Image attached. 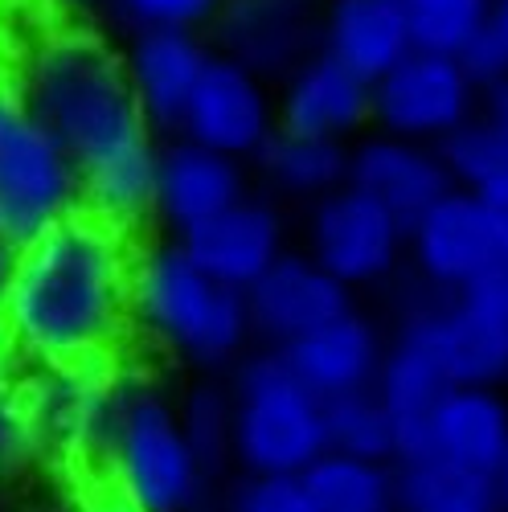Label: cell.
Listing matches in <instances>:
<instances>
[{"instance_id":"obj_1","label":"cell","mask_w":508,"mask_h":512,"mask_svg":"<svg viewBox=\"0 0 508 512\" xmlns=\"http://www.w3.org/2000/svg\"><path fill=\"white\" fill-rule=\"evenodd\" d=\"M17 91L66 156L82 213L127 234L148 226L160 140L127 82L123 54L87 29L50 33L29 54Z\"/></svg>"},{"instance_id":"obj_2","label":"cell","mask_w":508,"mask_h":512,"mask_svg":"<svg viewBox=\"0 0 508 512\" xmlns=\"http://www.w3.org/2000/svg\"><path fill=\"white\" fill-rule=\"evenodd\" d=\"M136 234L70 213L29 238L9 279L0 332L37 369L115 365L136 332Z\"/></svg>"},{"instance_id":"obj_3","label":"cell","mask_w":508,"mask_h":512,"mask_svg":"<svg viewBox=\"0 0 508 512\" xmlns=\"http://www.w3.org/2000/svg\"><path fill=\"white\" fill-rule=\"evenodd\" d=\"M136 328H144L160 349L209 373L234 369L254 345L246 295L197 271L173 238L140 246Z\"/></svg>"},{"instance_id":"obj_4","label":"cell","mask_w":508,"mask_h":512,"mask_svg":"<svg viewBox=\"0 0 508 512\" xmlns=\"http://www.w3.org/2000/svg\"><path fill=\"white\" fill-rule=\"evenodd\" d=\"M95 488L140 512H201L214 492L181 431L177 402L152 386H123Z\"/></svg>"},{"instance_id":"obj_5","label":"cell","mask_w":508,"mask_h":512,"mask_svg":"<svg viewBox=\"0 0 508 512\" xmlns=\"http://www.w3.org/2000/svg\"><path fill=\"white\" fill-rule=\"evenodd\" d=\"M230 406L238 476H304L328 451L324 402L275 349H250L234 365Z\"/></svg>"},{"instance_id":"obj_6","label":"cell","mask_w":508,"mask_h":512,"mask_svg":"<svg viewBox=\"0 0 508 512\" xmlns=\"http://www.w3.org/2000/svg\"><path fill=\"white\" fill-rule=\"evenodd\" d=\"M78 209L82 201L66 156L37 123L25 95L0 78V230L25 246Z\"/></svg>"},{"instance_id":"obj_7","label":"cell","mask_w":508,"mask_h":512,"mask_svg":"<svg viewBox=\"0 0 508 512\" xmlns=\"http://www.w3.org/2000/svg\"><path fill=\"white\" fill-rule=\"evenodd\" d=\"M508 271V267H504ZM504 271L472 283L468 291L435 295L402 316L451 386L500 390L508 381V291Z\"/></svg>"},{"instance_id":"obj_8","label":"cell","mask_w":508,"mask_h":512,"mask_svg":"<svg viewBox=\"0 0 508 512\" xmlns=\"http://www.w3.org/2000/svg\"><path fill=\"white\" fill-rule=\"evenodd\" d=\"M472 115H480V91L455 58L410 50L373 82V123L381 136L435 148Z\"/></svg>"},{"instance_id":"obj_9","label":"cell","mask_w":508,"mask_h":512,"mask_svg":"<svg viewBox=\"0 0 508 512\" xmlns=\"http://www.w3.org/2000/svg\"><path fill=\"white\" fill-rule=\"evenodd\" d=\"M406 230L369 193L341 185L312 201L308 213V259L349 291L390 279L402 263Z\"/></svg>"},{"instance_id":"obj_10","label":"cell","mask_w":508,"mask_h":512,"mask_svg":"<svg viewBox=\"0 0 508 512\" xmlns=\"http://www.w3.org/2000/svg\"><path fill=\"white\" fill-rule=\"evenodd\" d=\"M406 250L418 279L435 295L468 291L472 283L508 267V250L500 246L484 205L463 189H451L406 230Z\"/></svg>"},{"instance_id":"obj_11","label":"cell","mask_w":508,"mask_h":512,"mask_svg":"<svg viewBox=\"0 0 508 512\" xmlns=\"http://www.w3.org/2000/svg\"><path fill=\"white\" fill-rule=\"evenodd\" d=\"M275 132L279 119L267 82L222 54H209L185 107L181 136L230 160H254Z\"/></svg>"},{"instance_id":"obj_12","label":"cell","mask_w":508,"mask_h":512,"mask_svg":"<svg viewBox=\"0 0 508 512\" xmlns=\"http://www.w3.org/2000/svg\"><path fill=\"white\" fill-rule=\"evenodd\" d=\"M242 295H246L254 345L275 353L312 336L316 328L357 312L353 291L336 283L328 271H320L300 250H283L271 263V271Z\"/></svg>"},{"instance_id":"obj_13","label":"cell","mask_w":508,"mask_h":512,"mask_svg":"<svg viewBox=\"0 0 508 512\" xmlns=\"http://www.w3.org/2000/svg\"><path fill=\"white\" fill-rule=\"evenodd\" d=\"M173 242L197 271H205L209 279H218L222 287H234V291H250L287 250L283 213L271 201L250 197V193L238 205L214 213L209 222L185 230Z\"/></svg>"},{"instance_id":"obj_14","label":"cell","mask_w":508,"mask_h":512,"mask_svg":"<svg viewBox=\"0 0 508 512\" xmlns=\"http://www.w3.org/2000/svg\"><path fill=\"white\" fill-rule=\"evenodd\" d=\"M246 193L250 189L242 160L218 156L185 136L160 140L156 181H152V222H160L173 238L238 205Z\"/></svg>"},{"instance_id":"obj_15","label":"cell","mask_w":508,"mask_h":512,"mask_svg":"<svg viewBox=\"0 0 508 512\" xmlns=\"http://www.w3.org/2000/svg\"><path fill=\"white\" fill-rule=\"evenodd\" d=\"M275 119L279 132L349 144L365 123H373V87L332 54L316 50L283 78Z\"/></svg>"},{"instance_id":"obj_16","label":"cell","mask_w":508,"mask_h":512,"mask_svg":"<svg viewBox=\"0 0 508 512\" xmlns=\"http://www.w3.org/2000/svg\"><path fill=\"white\" fill-rule=\"evenodd\" d=\"M209 54L214 46H205V37L189 29H136L127 41L123 70L156 140L181 136L185 107Z\"/></svg>"},{"instance_id":"obj_17","label":"cell","mask_w":508,"mask_h":512,"mask_svg":"<svg viewBox=\"0 0 508 512\" xmlns=\"http://www.w3.org/2000/svg\"><path fill=\"white\" fill-rule=\"evenodd\" d=\"M214 29V54L246 66L259 78H287L308 54L320 50L308 0H222Z\"/></svg>"},{"instance_id":"obj_18","label":"cell","mask_w":508,"mask_h":512,"mask_svg":"<svg viewBox=\"0 0 508 512\" xmlns=\"http://www.w3.org/2000/svg\"><path fill=\"white\" fill-rule=\"evenodd\" d=\"M349 185L369 193L402 230H410L422 213L455 189L435 148L381 132L349 148Z\"/></svg>"},{"instance_id":"obj_19","label":"cell","mask_w":508,"mask_h":512,"mask_svg":"<svg viewBox=\"0 0 508 512\" xmlns=\"http://www.w3.org/2000/svg\"><path fill=\"white\" fill-rule=\"evenodd\" d=\"M279 357L320 402H332L345 394L373 390L381 357H386V340L361 312H349L279 349Z\"/></svg>"},{"instance_id":"obj_20","label":"cell","mask_w":508,"mask_h":512,"mask_svg":"<svg viewBox=\"0 0 508 512\" xmlns=\"http://www.w3.org/2000/svg\"><path fill=\"white\" fill-rule=\"evenodd\" d=\"M447 390H451V381L435 365L431 349L410 328L398 324V336L386 345V357H381V369L373 381V394L386 406L390 426H394L398 459H414L427 451V426Z\"/></svg>"},{"instance_id":"obj_21","label":"cell","mask_w":508,"mask_h":512,"mask_svg":"<svg viewBox=\"0 0 508 512\" xmlns=\"http://www.w3.org/2000/svg\"><path fill=\"white\" fill-rule=\"evenodd\" d=\"M468 472L500 476L508 455V398L484 386H451L431 414L427 451Z\"/></svg>"},{"instance_id":"obj_22","label":"cell","mask_w":508,"mask_h":512,"mask_svg":"<svg viewBox=\"0 0 508 512\" xmlns=\"http://www.w3.org/2000/svg\"><path fill=\"white\" fill-rule=\"evenodd\" d=\"M320 50L373 87L414 50L406 5L402 0H328L320 21Z\"/></svg>"},{"instance_id":"obj_23","label":"cell","mask_w":508,"mask_h":512,"mask_svg":"<svg viewBox=\"0 0 508 512\" xmlns=\"http://www.w3.org/2000/svg\"><path fill=\"white\" fill-rule=\"evenodd\" d=\"M398 512H508L496 476L468 472L435 455H414L394 463Z\"/></svg>"},{"instance_id":"obj_24","label":"cell","mask_w":508,"mask_h":512,"mask_svg":"<svg viewBox=\"0 0 508 512\" xmlns=\"http://www.w3.org/2000/svg\"><path fill=\"white\" fill-rule=\"evenodd\" d=\"M263 181L295 201H320L349 185V144L336 140H312V136H291L275 132L263 152L254 156Z\"/></svg>"},{"instance_id":"obj_25","label":"cell","mask_w":508,"mask_h":512,"mask_svg":"<svg viewBox=\"0 0 508 512\" xmlns=\"http://www.w3.org/2000/svg\"><path fill=\"white\" fill-rule=\"evenodd\" d=\"M312 512H398L394 463H369L324 451L300 476Z\"/></svg>"},{"instance_id":"obj_26","label":"cell","mask_w":508,"mask_h":512,"mask_svg":"<svg viewBox=\"0 0 508 512\" xmlns=\"http://www.w3.org/2000/svg\"><path fill=\"white\" fill-rule=\"evenodd\" d=\"M181 431L201 463L209 484H218L226 472H234V406L230 386L222 381H197V386L177 402Z\"/></svg>"},{"instance_id":"obj_27","label":"cell","mask_w":508,"mask_h":512,"mask_svg":"<svg viewBox=\"0 0 508 512\" xmlns=\"http://www.w3.org/2000/svg\"><path fill=\"white\" fill-rule=\"evenodd\" d=\"M324 435H328L332 455L369 459V463H394L398 459L390 414L377 402L373 390L324 402Z\"/></svg>"},{"instance_id":"obj_28","label":"cell","mask_w":508,"mask_h":512,"mask_svg":"<svg viewBox=\"0 0 508 512\" xmlns=\"http://www.w3.org/2000/svg\"><path fill=\"white\" fill-rule=\"evenodd\" d=\"M402 5L414 50L459 58L488 29L492 0H402Z\"/></svg>"},{"instance_id":"obj_29","label":"cell","mask_w":508,"mask_h":512,"mask_svg":"<svg viewBox=\"0 0 508 512\" xmlns=\"http://www.w3.org/2000/svg\"><path fill=\"white\" fill-rule=\"evenodd\" d=\"M435 152L447 168L451 185L463 193H476L480 185H488L496 173L508 168V136L484 115H472L463 127H455L443 144H435Z\"/></svg>"},{"instance_id":"obj_30","label":"cell","mask_w":508,"mask_h":512,"mask_svg":"<svg viewBox=\"0 0 508 512\" xmlns=\"http://www.w3.org/2000/svg\"><path fill=\"white\" fill-rule=\"evenodd\" d=\"M41 459H50V435L33 381H0V476H17Z\"/></svg>"},{"instance_id":"obj_31","label":"cell","mask_w":508,"mask_h":512,"mask_svg":"<svg viewBox=\"0 0 508 512\" xmlns=\"http://www.w3.org/2000/svg\"><path fill=\"white\" fill-rule=\"evenodd\" d=\"M222 512H312L300 476H234Z\"/></svg>"},{"instance_id":"obj_32","label":"cell","mask_w":508,"mask_h":512,"mask_svg":"<svg viewBox=\"0 0 508 512\" xmlns=\"http://www.w3.org/2000/svg\"><path fill=\"white\" fill-rule=\"evenodd\" d=\"M115 13L136 29H189L201 33L214 25L222 0H111Z\"/></svg>"},{"instance_id":"obj_33","label":"cell","mask_w":508,"mask_h":512,"mask_svg":"<svg viewBox=\"0 0 508 512\" xmlns=\"http://www.w3.org/2000/svg\"><path fill=\"white\" fill-rule=\"evenodd\" d=\"M455 62L463 66V74H468V82H472L480 95H484L488 87H496V82L508 78V50L492 37V29H484V33H480Z\"/></svg>"},{"instance_id":"obj_34","label":"cell","mask_w":508,"mask_h":512,"mask_svg":"<svg viewBox=\"0 0 508 512\" xmlns=\"http://www.w3.org/2000/svg\"><path fill=\"white\" fill-rule=\"evenodd\" d=\"M472 197L484 205L488 222H492L496 234H500V246L508 250V168H504V173H496L488 185H480Z\"/></svg>"},{"instance_id":"obj_35","label":"cell","mask_w":508,"mask_h":512,"mask_svg":"<svg viewBox=\"0 0 508 512\" xmlns=\"http://www.w3.org/2000/svg\"><path fill=\"white\" fill-rule=\"evenodd\" d=\"M480 115L484 119H492L500 132L508 136V78L504 82H496V87H488L484 95H480Z\"/></svg>"},{"instance_id":"obj_36","label":"cell","mask_w":508,"mask_h":512,"mask_svg":"<svg viewBox=\"0 0 508 512\" xmlns=\"http://www.w3.org/2000/svg\"><path fill=\"white\" fill-rule=\"evenodd\" d=\"M78 512H140V508H132L127 500H119V496H115V492H107V488H91Z\"/></svg>"},{"instance_id":"obj_37","label":"cell","mask_w":508,"mask_h":512,"mask_svg":"<svg viewBox=\"0 0 508 512\" xmlns=\"http://www.w3.org/2000/svg\"><path fill=\"white\" fill-rule=\"evenodd\" d=\"M17 254L21 246L0 230V308H5V295H9V279H13V267H17Z\"/></svg>"},{"instance_id":"obj_38","label":"cell","mask_w":508,"mask_h":512,"mask_svg":"<svg viewBox=\"0 0 508 512\" xmlns=\"http://www.w3.org/2000/svg\"><path fill=\"white\" fill-rule=\"evenodd\" d=\"M488 29H492V37L500 41V46L508 50V0H492V9H488Z\"/></svg>"},{"instance_id":"obj_39","label":"cell","mask_w":508,"mask_h":512,"mask_svg":"<svg viewBox=\"0 0 508 512\" xmlns=\"http://www.w3.org/2000/svg\"><path fill=\"white\" fill-rule=\"evenodd\" d=\"M496 480H500V492H504V500H508V455H504V467H500Z\"/></svg>"},{"instance_id":"obj_40","label":"cell","mask_w":508,"mask_h":512,"mask_svg":"<svg viewBox=\"0 0 508 512\" xmlns=\"http://www.w3.org/2000/svg\"><path fill=\"white\" fill-rule=\"evenodd\" d=\"M62 5H70V9H91V5H103V0H62Z\"/></svg>"},{"instance_id":"obj_41","label":"cell","mask_w":508,"mask_h":512,"mask_svg":"<svg viewBox=\"0 0 508 512\" xmlns=\"http://www.w3.org/2000/svg\"><path fill=\"white\" fill-rule=\"evenodd\" d=\"M504 291H508V271H504Z\"/></svg>"}]
</instances>
